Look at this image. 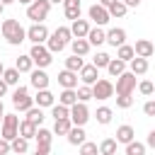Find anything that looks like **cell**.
<instances>
[{"instance_id": "cell-1", "label": "cell", "mask_w": 155, "mask_h": 155, "mask_svg": "<svg viewBox=\"0 0 155 155\" xmlns=\"http://www.w3.org/2000/svg\"><path fill=\"white\" fill-rule=\"evenodd\" d=\"M0 34L10 46H19L22 41H27V29L17 22V19H2L0 24Z\"/></svg>"}, {"instance_id": "cell-2", "label": "cell", "mask_w": 155, "mask_h": 155, "mask_svg": "<svg viewBox=\"0 0 155 155\" xmlns=\"http://www.w3.org/2000/svg\"><path fill=\"white\" fill-rule=\"evenodd\" d=\"M29 56H31V61H34V65H36V68H48V65H51V61H53V53H51L44 44H31Z\"/></svg>"}, {"instance_id": "cell-3", "label": "cell", "mask_w": 155, "mask_h": 155, "mask_svg": "<svg viewBox=\"0 0 155 155\" xmlns=\"http://www.w3.org/2000/svg\"><path fill=\"white\" fill-rule=\"evenodd\" d=\"M51 12V2L48 0H34L31 5H27V19L31 22H44Z\"/></svg>"}, {"instance_id": "cell-4", "label": "cell", "mask_w": 155, "mask_h": 155, "mask_svg": "<svg viewBox=\"0 0 155 155\" xmlns=\"http://www.w3.org/2000/svg\"><path fill=\"white\" fill-rule=\"evenodd\" d=\"M12 107H15V111H27L29 107H34V97H29L27 87H22V85L15 87V92H12Z\"/></svg>"}, {"instance_id": "cell-5", "label": "cell", "mask_w": 155, "mask_h": 155, "mask_svg": "<svg viewBox=\"0 0 155 155\" xmlns=\"http://www.w3.org/2000/svg\"><path fill=\"white\" fill-rule=\"evenodd\" d=\"M133 90H136V75H133L131 70L121 73V75L116 78V85H114V94H133Z\"/></svg>"}, {"instance_id": "cell-6", "label": "cell", "mask_w": 155, "mask_h": 155, "mask_svg": "<svg viewBox=\"0 0 155 155\" xmlns=\"http://www.w3.org/2000/svg\"><path fill=\"white\" fill-rule=\"evenodd\" d=\"M109 97H114V82L107 80V78H99V80L92 85V99L104 102V99H109Z\"/></svg>"}, {"instance_id": "cell-7", "label": "cell", "mask_w": 155, "mask_h": 155, "mask_svg": "<svg viewBox=\"0 0 155 155\" xmlns=\"http://www.w3.org/2000/svg\"><path fill=\"white\" fill-rule=\"evenodd\" d=\"M19 136V116L17 114H5L2 116V136L5 140H12Z\"/></svg>"}, {"instance_id": "cell-8", "label": "cell", "mask_w": 155, "mask_h": 155, "mask_svg": "<svg viewBox=\"0 0 155 155\" xmlns=\"http://www.w3.org/2000/svg\"><path fill=\"white\" fill-rule=\"evenodd\" d=\"M48 27L44 24V22H34L29 29H27V41H31V44H46V39H48Z\"/></svg>"}, {"instance_id": "cell-9", "label": "cell", "mask_w": 155, "mask_h": 155, "mask_svg": "<svg viewBox=\"0 0 155 155\" xmlns=\"http://www.w3.org/2000/svg\"><path fill=\"white\" fill-rule=\"evenodd\" d=\"M70 121L73 126H85L90 121V109H87V102H75L70 107Z\"/></svg>"}, {"instance_id": "cell-10", "label": "cell", "mask_w": 155, "mask_h": 155, "mask_svg": "<svg viewBox=\"0 0 155 155\" xmlns=\"http://www.w3.org/2000/svg\"><path fill=\"white\" fill-rule=\"evenodd\" d=\"M87 17H90V19H92L97 27H104V24L111 19V17H109V10H107V7H102L99 2H94V5L87 10Z\"/></svg>"}, {"instance_id": "cell-11", "label": "cell", "mask_w": 155, "mask_h": 155, "mask_svg": "<svg viewBox=\"0 0 155 155\" xmlns=\"http://www.w3.org/2000/svg\"><path fill=\"white\" fill-rule=\"evenodd\" d=\"M78 78L82 80V85H90V87H92V85L99 80V68H94L92 63H90V65H82L80 73H78Z\"/></svg>"}, {"instance_id": "cell-12", "label": "cell", "mask_w": 155, "mask_h": 155, "mask_svg": "<svg viewBox=\"0 0 155 155\" xmlns=\"http://www.w3.org/2000/svg\"><path fill=\"white\" fill-rule=\"evenodd\" d=\"M34 140H36V148H41V150H48V153H51V140H53V131H48V128L39 126V128H36V136H34Z\"/></svg>"}, {"instance_id": "cell-13", "label": "cell", "mask_w": 155, "mask_h": 155, "mask_svg": "<svg viewBox=\"0 0 155 155\" xmlns=\"http://www.w3.org/2000/svg\"><path fill=\"white\" fill-rule=\"evenodd\" d=\"M29 82H31L34 90H46L48 87V75L44 73V68H34L29 73Z\"/></svg>"}, {"instance_id": "cell-14", "label": "cell", "mask_w": 155, "mask_h": 155, "mask_svg": "<svg viewBox=\"0 0 155 155\" xmlns=\"http://www.w3.org/2000/svg\"><path fill=\"white\" fill-rule=\"evenodd\" d=\"M90 29H92L90 22H87V19H80V17L73 19V24H70V34H73V39H85Z\"/></svg>"}, {"instance_id": "cell-15", "label": "cell", "mask_w": 155, "mask_h": 155, "mask_svg": "<svg viewBox=\"0 0 155 155\" xmlns=\"http://www.w3.org/2000/svg\"><path fill=\"white\" fill-rule=\"evenodd\" d=\"M107 44L114 46V48H119L121 44H126V29H121V27L109 29V31H107Z\"/></svg>"}, {"instance_id": "cell-16", "label": "cell", "mask_w": 155, "mask_h": 155, "mask_svg": "<svg viewBox=\"0 0 155 155\" xmlns=\"http://www.w3.org/2000/svg\"><path fill=\"white\" fill-rule=\"evenodd\" d=\"M58 85H61L63 90H75V87H78V73H73V70H61V73H58Z\"/></svg>"}, {"instance_id": "cell-17", "label": "cell", "mask_w": 155, "mask_h": 155, "mask_svg": "<svg viewBox=\"0 0 155 155\" xmlns=\"http://www.w3.org/2000/svg\"><path fill=\"white\" fill-rule=\"evenodd\" d=\"M133 51H136V56H140V58H150V56L155 53V44L148 41V39H138L136 46H133Z\"/></svg>"}, {"instance_id": "cell-18", "label": "cell", "mask_w": 155, "mask_h": 155, "mask_svg": "<svg viewBox=\"0 0 155 155\" xmlns=\"http://www.w3.org/2000/svg\"><path fill=\"white\" fill-rule=\"evenodd\" d=\"M34 104L36 107H53L56 104V97H53V92L46 87V90H36V97H34Z\"/></svg>"}, {"instance_id": "cell-19", "label": "cell", "mask_w": 155, "mask_h": 155, "mask_svg": "<svg viewBox=\"0 0 155 155\" xmlns=\"http://www.w3.org/2000/svg\"><path fill=\"white\" fill-rule=\"evenodd\" d=\"M63 12H65V17L73 22V19L80 17V12H82V2H80V0H63Z\"/></svg>"}, {"instance_id": "cell-20", "label": "cell", "mask_w": 155, "mask_h": 155, "mask_svg": "<svg viewBox=\"0 0 155 155\" xmlns=\"http://www.w3.org/2000/svg\"><path fill=\"white\" fill-rule=\"evenodd\" d=\"M85 39L90 41V46H102V44H107V31L102 27H92Z\"/></svg>"}, {"instance_id": "cell-21", "label": "cell", "mask_w": 155, "mask_h": 155, "mask_svg": "<svg viewBox=\"0 0 155 155\" xmlns=\"http://www.w3.org/2000/svg\"><path fill=\"white\" fill-rule=\"evenodd\" d=\"M128 70H131L133 75H145V73H148V58L136 56L133 61H128Z\"/></svg>"}, {"instance_id": "cell-22", "label": "cell", "mask_w": 155, "mask_h": 155, "mask_svg": "<svg viewBox=\"0 0 155 155\" xmlns=\"http://www.w3.org/2000/svg\"><path fill=\"white\" fill-rule=\"evenodd\" d=\"M133 136H136V131H133V126H128V124H124V126H119L116 128V143H131L133 140Z\"/></svg>"}, {"instance_id": "cell-23", "label": "cell", "mask_w": 155, "mask_h": 155, "mask_svg": "<svg viewBox=\"0 0 155 155\" xmlns=\"http://www.w3.org/2000/svg\"><path fill=\"white\" fill-rule=\"evenodd\" d=\"M65 138H68V143H70V145H82V143L87 140V138H85V128H82V126H73V128L68 131V136H65Z\"/></svg>"}, {"instance_id": "cell-24", "label": "cell", "mask_w": 155, "mask_h": 155, "mask_svg": "<svg viewBox=\"0 0 155 155\" xmlns=\"http://www.w3.org/2000/svg\"><path fill=\"white\" fill-rule=\"evenodd\" d=\"M24 114H27V121H31L34 126H41V124H44V119H46V116H44V109H41V107H36V104H34V107H29Z\"/></svg>"}, {"instance_id": "cell-25", "label": "cell", "mask_w": 155, "mask_h": 155, "mask_svg": "<svg viewBox=\"0 0 155 155\" xmlns=\"http://www.w3.org/2000/svg\"><path fill=\"white\" fill-rule=\"evenodd\" d=\"M70 48H73V53H75V56H87L92 46H90V41H87V39H73V41H70Z\"/></svg>"}, {"instance_id": "cell-26", "label": "cell", "mask_w": 155, "mask_h": 155, "mask_svg": "<svg viewBox=\"0 0 155 155\" xmlns=\"http://www.w3.org/2000/svg\"><path fill=\"white\" fill-rule=\"evenodd\" d=\"M107 70H109L111 78H119L121 73H126V61H121V58H111L109 65H107Z\"/></svg>"}, {"instance_id": "cell-27", "label": "cell", "mask_w": 155, "mask_h": 155, "mask_svg": "<svg viewBox=\"0 0 155 155\" xmlns=\"http://www.w3.org/2000/svg\"><path fill=\"white\" fill-rule=\"evenodd\" d=\"M15 68L19 70V73H31L34 70V61H31V56L27 53V56H19L17 61H15Z\"/></svg>"}, {"instance_id": "cell-28", "label": "cell", "mask_w": 155, "mask_h": 155, "mask_svg": "<svg viewBox=\"0 0 155 155\" xmlns=\"http://www.w3.org/2000/svg\"><path fill=\"white\" fill-rule=\"evenodd\" d=\"M36 128H39V126H34V124H31V121H27V119H24V121H19V136H22V138H27V140H31V138L36 136Z\"/></svg>"}, {"instance_id": "cell-29", "label": "cell", "mask_w": 155, "mask_h": 155, "mask_svg": "<svg viewBox=\"0 0 155 155\" xmlns=\"http://www.w3.org/2000/svg\"><path fill=\"white\" fill-rule=\"evenodd\" d=\"M10 148H12V153L24 155V153L29 150V140H27V138H22V136H17V138H12V140H10Z\"/></svg>"}, {"instance_id": "cell-30", "label": "cell", "mask_w": 155, "mask_h": 155, "mask_svg": "<svg viewBox=\"0 0 155 155\" xmlns=\"http://www.w3.org/2000/svg\"><path fill=\"white\" fill-rule=\"evenodd\" d=\"M2 80L7 82V87H17V85H19V70H17V68H5Z\"/></svg>"}, {"instance_id": "cell-31", "label": "cell", "mask_w": 155, "mask_h": 155, "mask_svg": "<svg viewBox=\"0 0 155 155\" xmlns=\"http://www.w3.org/2000/svg\"><path fill=\"white\" fill-rule=\"evenodd\" d=\"M116 58H121V61H133L136 58V51H133V46H128V44H121L119 48H116Z\"/></svg>"}, {"instance_id": "cell-32", "label": "cell", "mask_w": 155, "mask_h": 155, "mask_svg": "<svg viewBox=\"0 0 155 155\" xmlns=\"http://www.w3.org/2000/svg\"><path fill=\"white\" fill-rule=\"evenodd\" d=\"M85 65V61H82V56H68L65 58V70H73V73H80V68Z\"/></svg>"}, {"instance_id": "cell-33", "label": "cell", "mask_w": 155, "mask_h": 155, "mask_svg": "<svg viewBox=\"0 0 155 155\" xmlns=\"http://www.w3.org/2000/svg\"><path fill=\"white\" fill-rule=\"evenodd\" d=\"M78 102V92L75 90H63L61 94H58V104H65V107H73Z\"/></svg>"}, {"instance_id": "cell-34", "label": "cell", "mask_w": 155, "mask_h": 155, "mask_svg": "<svg viewBox=\"0 0 155 155\" xmlns=\"http://www.w3.org/2000/svg\"><path fill=\"white\" fill-rule=\"evenodd\" d=\"M70 128H73L70 119H56V124H53V133H58V136H68Z\"/></svg>"}, {"instance_id": "cell-35", "label": "cell", "mask_w": 155, "mask_h": 155, "mask_svg": "<svg viewBox=\"0 0 155 155\" xmlns=\"http://www.w3.org/2000/svg\"><path fill=\"white\" fill-rule=\"evenodd\" d=\"M51 36H56V39H58V41H63L65 46H68V44L73 41V34H70V27H58V29H56V31H53Z\"/></svg>"}, {"instance_id": "cell-36", "label": "cell", "mask_w": 155, "mask_h": 155, "mask_svg": "<svg viewBox=\"0 0 155 155\" xmlns=\"http://www.w3.org/2000/svg\"><path fill=\"white\" fill-rule=\"evenodd\" d=\"M51 116H53V119H70V107H65V104H53V107H51Z\"/></svg>"}, {"instance_id": "cell-37", "label": "cell", "mask_w": 155, "mask_h": 155, "mask_svg": "<svg viewBox=\"0 0 155 155\" xmlns=\"http://www.w3.org/2000/svg\"><path fill=\"white\" fill-rule=\"evenodd\" d=\"M111 114H114V111H111L109 107H99L97 114H94V119H97V124H104V126H107V124H111Z\"/></svg>"}, {"instance_id": "cell-38", "label": "cell", "mask_w": 155, "mask_h": 155, "mask_svg": "<svg viewBox=\"0 0 155 155\" xmlns=\"http://www.w3.org/2000/svg\"><path fill=\"white\" fill-rule=\"evenodd\" d=\"M99 153L102 155H114L116 153V138H104L99 143Z\"/></svg>"}, {"instance_id": "cell-39", "label": "cell", "mask_w": 155, "mask_h": 155, "mask_svg": "<svg viewBox=\"0 0 155 155\" xmlns=\"http://www.w3.org/2000/svg\"><path fill=\"white\" fill-rule=\"evenodd\" d=\"M126 155H145V143H138V140L126 143Z\"/></svg>"}, {"instance_id": "cell-40", "label": "cell", "mask_w": 155, "mask_h": 155, "mask_svg": "<svg viewBox=\"0 0 155 155\" xmlns=\"http://www.w3.org/2000/svg\"><path fill=\"white\" fill-rule=\"evenodd\" d=\"M126 12H128V7H126V5L121 2V0H116V2H114V5L109 7V17H124Z\"/></svg>"}, {"instance_id": "cell-41", "label": "cell", "mask_w": 155, "mask_h": 155, "mask_svg": "<svg viewBox=\"0 0 155 155\" xmlns=\"http://www.w3.org/2000/svg\"><path fill=\"white\" fill-rule=\"evenodd\" d=\"M109 61H111V56H109V53H104V51H99V53L92 58V65H94V68H107V65H109Z\"/></svg>"}, {"instance_id": "cell-42", "label": "cell", "mask_w": 155, "mask_h": 155, "mask_svg": "<svg viewBox=\"0 0 155 155\" xmlns=\"http://www.w3.org/2000/svg\"><path fill=\"white\" fill-rule=\"evenodd\" d=\"M75 92H78V102H90V99H92V87H90V85L75 87Z\"/></svg>"}, {"instance_id": "cell-43", "label": "cell", "mask_w": 155, "mask_h": 155, "mask_svg": "<svg viewBox=\"0 0 155 155\" xmlns=\"http://www.w3.org/2000/svg\"><path fill=\"white\" fill-rule=\"evenodd\" d=\"M138 92L145 94V97H150V94L155 92V85H153L150 80H140V82H138Z\"/></svg>"}, {"instance_id": "cell-44", "label": "cell", "mask_w": 155, "mask_h": 155, "mask_svg": "<svg viewBox=\"0 0 155 155\" xmlns=\"http://www.w3.org/2000/svg\"><path fill=\"white\" fill-rule=\"evenodd\" d=\"M116 107H119V109L133 107V97H131V94H116Z\"/></svg>"}, {"instance_id": "cell-45", "label": "cell", "mask_w": 155, "mask_h": 155, "mask_svg": "<svg viewBox=\"0 0 155 155\" xmlns=\"http://www.w3.org/2000/svg\"><path fill=\"white\" fill-rule=\"evenodd\" d=\"M94 153H99V145H97V143L85 140V143L80 145V155H94Z\"/></svg>"}, {"instance_id": "cell-46", "label": "cell", "mask_w": 155, "mask_h": 155, "mask_svg": "<svg viewBox=\"0 0 155 155\" xmlns=\"http://www.w3.org/2000/svg\"><path fill=\"white\" fill-rule=\"evenodd\" d=\"M143 114H145V116H155V99H148V102L143 104Z\"/></svg>"}, {"instance_id": "cell-47", "label": "cell", "mask_w": 155, "mask_h": 155, "mask_svg": "<svg viewBox=\"0 0 155 155\" xmlns=\"http://www.w3.org/2000/svg\"><path fill=\"white\" fill-rule=\"evenodd\" d=\"M7 153H12V148H10V140L0 138V155H7Z\"/></svg>"}, {"instance_id": "cell-48", "label": "cell", "mask_w": 155, "mask_h": 155, "mask_svg": "<svg viewBox=\"0 0 155 155\" xmlns=\"http://www.w3.org/2000/svg\"><path fill=\"white\" fill-rule=\"evenodd\" d=\"M145 148H153V150H155V128L148 133V138H145Z\"/></svg>"}, {"instance_id": "cell-49", "label": "cell", "mask_w": 155, "mask_h": 155, "mask_svg": "<svg viewBox=\"0 0 155 155\" xmlns=\"http://www.w3.org/2000/svg\"><path fill=\"white\" fill-rule=\"evenodd\" d=\"M121 2H124L126 7H138V5H140V0H121Z\"/></svg>"}, {"instance_id": "cell-50", "label": "cell", "mask_w": 155, "mask_h": 155, "mask_svg": "<svg viewBox=\"0 0 155 155\" xmlns=\"http://www.w3.org/2000/svg\"><path fill=\"white\" fill-rule=\"evenodd\" d=\"M5 92H7V82H5V80H2V78H0V97H2V94H5Z\"/></svg>"}, {"instance_id": "cell-51", "label": "cell", "mask_w": 155, "mask_h": 155, "mask_svg": "<svg viewBox=\"0 0 155 155\" xmlns=\"http://www.w3.org/2000/svg\"><path fill=\"white\" fill-rule=\"evenodd\" d=\"M114 2H116V0H99V5H102V7H107V10H109Z\"/></svg>"}, {"instance_id": "cell-52", "label": "cell", "mask_w": 155, "mask_h": 155, "mask_svg": "<svg viewBox=\"0 0 155 155\" xmlns=\"http://www.w3.org/2000/svg\"><path fill=\"white\" fill-rule=\"evenodd\" d=\"M34 155H48V150H41V148H36V150H34Z\"/></svg>"}, {"instance_id": "cell-53", "label": "cell", "mask_w": 155, "mask_h": 155, "mask_svg": "<svg viewBox=\"0 0 155 155\" xmlns=\"http://www.w3.org/2000/svg\"><path fill=\"white\" fill-rule=\"evenodd\" d=\"M2 116H5V107H2V99H0V121H2Z\"/></svg>"}, {"instance_id": "cell-54", "label": "cell", "mask_w": 155, "mask_h": 155, "mask_svg": "<svg viewBox=\"0 0 155 155\" xmlns=\"http://www.w3.org/2000/svg\"><path fill=\"white\" fill-rule=\"evenodd\" d=\"M17 2H19V5H31L34 0H17Z\"/></svg>"}, {"instance_id": "cell-55", "label": "cell", "mask_w": 155, "mask_h": 155, "mask_svg": "<svg viewBox=\"0 0 155 155\" xmlns=\"http://www.w3.org/2000/svg\"><path fill=\"white\" fill-rule=\"evenodd\" d=\"M0 2H2L5 7H7V5H12V2H17V0H0Z\"/></svg>"}, {"instance_id": "cell-56", "label": "cell", "mask_w": 155, "mask_h": 155, "mask_svg": "<svg viewBox=\"0 0 155 155\" xmlns=\"http://www.w3.org/2000/svg\"><path fill=\"white\" fill-rule=\"evenodd\" d=\"M2 73H5V65H2V61H0V78H2Z\"/></svg>"}, {"instance_id": "cell-57", "label": "cell", "mask_w": 155, "mask_h": 155, "mask_svg": "<svg viewBox=\"0 0 155 155\" xmlns=\"http://www.w3.org/2000/svg\"><path fill=\"white\" fill-rule=\"evenodd\" d=\"M48 2H51V5H58V2H63V0H48Z\"/></svg>"}, {"instance_id": "cell-58", "label": "cell", "mask_w": 155, "mask_h": 155, "mask_svg": "<svg viewBox=\"0 0 155 155\" xmlns=\"http://www.w3.org/2000/svg\"><path fill=\"white\" fill-rule=\"evenodd\" d=\"M2 10H5V5H2V2H0V15H2Z\"/></svg>"}, {"instance_id": "cell-59", "label": "cell", "mask_w": 155, "mask_h": 155, "mask_svg": "<svg viewBox=\"0 0 155 155\" xmlns=\"http://www.w3.org/2000/svg\"><path fill=\"white\" fill-rule=\"evenodd\" d=\"M94 155H102V153H94Z\"/></svg>"}, {"instance_id": "cell-60", "label": "cell", "mask_w": 155, "mask_h": 155, "mask_svg": "<svg viewBox=\"0 0 155 155\" xmlns=\"http://www.w3.org/2000/svg\"><path fill=\"white\" fill-rule=\"evenodd\" d=\"M114 155H119V153H114Z\"/></svg>"}, {"instance_id": "cell-61", "label": "cell", "mask_w": 155, "mask_h": 155, "mask_svg": "<svg viewBox=\"0 0 155 155\" xmlns=\"http://www.w3.org/2000/svg\"><path fill=\"white\" fill-rule=\"evenodd\" d=\"M153 94H155V92H153Z\"/></svg>"}]
</instances>
